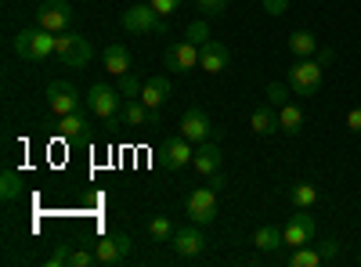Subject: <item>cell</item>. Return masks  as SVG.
I'll return each instance as SVG.
<instances>
[{"label":"cell","instance_id":"1","mask_svg":"<svg viewBox=\"0 0 361 267\" xmlns=\"http://www.w3.org/2000/svg\"><path fill=\"white\" fill-rule=\"evenodd\" d=\"M54 33H47V29H22V33L15 37V54L18 58H29V62H44V58H51L54 54Z\"/></svg>","mask_w":361,"mask_h":267},{"label":"cell","instance_id":"2","mask_svg":"<svg viewBox=\"0 0 361 267\" xmlns=\"http://www.w3.org/2000/svg\"><path fill=\"white\" fill-rule=\"evenodd\" d=\"M322 69L325 66H318V58H300L296 66H289L286 80L300 98H314L322 91Z\"/></svg>","mask_w":361,"mask_h":267},{"label":"cell","instance_id":"3","mask_svg":"<svg viewBox=\"0 0 361 267\" xmlns=\"http://www.w3.org/2000/svg\"><path fill=\"white\" fill-rule=\"evenodd\" d=\"M54 54L62 58L69 69H83V66L90 62V54H94V47H90V40L80 37V33H58V40H54Z\"/></svg>","mask_w":361,"mask_h":267},{"label":"cell","instance_id":"4","mask_svg":"<svg viewBox=\"0 0 361 267\" xmlns=\"http://www.w3.org/2000/svg\"><path fill=\"white\" fill-rule=\"evenodd\" d=\"M123 101L127 98H119V91H116V87H109V83H94L87 91V108L94 112V116H102V120H119Z\"/></svg>","mask_w":361,"mask_h":267},{"label":"cell","instance_id":"5","mask_svg":"<svg viewBox=\"0 0 361 267\" xmlns=\"http://www.w3.org/2000/svg\"><path fill=\"white\" fill-rule=\"evenodd\" d=\"M130 249H134V242H130V235H123V231H109V235H102V239L94 242V256H98V263H127L130 260Z\"/></svg>","mask_w":361,"mask_h":267},{"label":"cell","instance_id":"6","mask_svg":"<svg viewBox=\"0 0 361 267\" xmlns=\"http://www.w3.org/2000/svg\"><path fill=\"white\" fill-rule=\"evenodd\" d=\"M217 185H206V188H195L188 195V221L192 224H214L217 221Z\"/></svg>","mask_w":361,"mask_h":267},{"label":"cell","instance_id":"7","mask_svg":"<svg viewBox=\"0 0 361 267\" xmlns=\"http://www.w3.org/2000/svg\"><path fill=\"white\" fill-rule=\"evenodd\" d=\"M195 69H199V44H192L188 37L185 40H173L166 47V73L185 76V73H195Z\"/></svg>","mask_w":361,"mask_h":267},{"label":"cell","instance_id":"8","mask_svg":"<svg viewBox=\"0 0 361 267\" xmlns=\"http://www.w3.org/2000/svg\"><path fill=\"white\" fill-rule=\"evenodd\" d=\"M123 29L127 33H163V15L152 4H134L123 11Z\"/></svg>","mask_w":361,"mask_h":267},{"label":"cell","instance_id":"9","mask_svg":"<svg viewBox=\"0 0 361 267\" xmlns=\"http://www.w3.org/2000/svg\"><path fill=\"white\" fill-rule=\"evenodd\" d=\"M69 22H73V8L66 4V0H47V4H40V11H37V25L47 29V33H54V37L66 33Z\"/></svg>","mask_w":361,"mask_h":267},{"label":"cell","instance_id":"10","mask_svg":"<svg viewBox=\"0 0 361 267\" xmlns=\"http://www.w3.org/2000/svg\"><path fill=\"white\" fill-rule=\"evenodd\" d=\"M314 235H318V224L311 213H293L289 224L282 228V239L289 249H300V246H311L314 242Z\"/></svg>","mask_w":361,"mask_h":267},{"label":"cell","instance_id":"11","mask_svg":"<svg viewBox=\"0 0 361 267\" xmlns=\"http://www.w3.org/2000/svg\"><path fill=\"white\" fill-rule=\"evenodd\" d=\"M47 105L54 116H69V112H80V91L66 80H51L47 87Z\"/></svg>","mask_w":361,"mask_h":267},{"label":"cell","instance_id":"12","mask_svg":"<svg viewBox=\"0 0 361 267\" xmlns=\"http://www.w3.org/2000/svg\"><path fill=\"white\" fill-rule=\"evenodd\" d=\"M119 123L123 127H163V120H159V108H148L141 98H127L123 101V112H119Z\"/></svg>","mask_w":361,"mask_h":267},{"label":"cell","instance_id":"13","mask_svg":"<svg viewBox=\"0 0 361 267\" xmlns=\"http://www.w3.org/2000/svg\"><path fill=\"white\" fill-rule=\"evenodd\" d=\"M192 166H195L199 177H214V173H221V166H224V148H221L217 141H202V144H195Z\"/></svg>","mask_w":361,"mask_h":267},{"label":"cell","instance_id":"14","mask_svg":"<svg viewBox=\"0 0 361 267\" xmlns=\"http://www.w3.org/2000/svg\"><path fill=\"white\" fill-rule=\"evenodd\" d=\"M163 166L166 170H185V166H192V156H195V148H192V141L188 137H166V144H163Z\"/></svg>","mask_w":361,"mask_h":267},{"label":"cell","instance_id":"15","mask_svg":"<svg viewBox=\"0 0 361 267\" xmlns=\"http://www.w3.org/2000/svg\"><path fill=\"white\" fill-rule=\"evenodd\" d=\"M209 134H214V123H209V116L202 108H188L180 116V137H188L192 144H202L209 141Z\"/></svg>","mask_w":361,"mask_h":267},{"label":"cell","instance_id":"16","mask_svg":"<svg viewBox=\"0 0 361 267\" xmlns=\"http://www.w3.org/2000/svg\"><path fill=\"white\" fill-rule=\"evenodd\" d=\"M228 62H231V51H228L221 40H206V44L199 47V69H202V73L217 76V73L228 69Z\"/></svg>","mask_w":361,"mask_h":267},{"label":"cell","instance_id":"17","mask_svg":"<svg viewBox=\"0 0 361 267\" xmlns=\"http://www.w3.org/2000/svg\"><path fill=\"white\" fill-rule=\"evenodd\" d=\"M170 246H173L177 256H199V253L206 249V239H202L199 224H192V228H180L173 239H170Z\"/></svg>","mask_w":361,"mask_h":267},{"label":"cell","instance_id":"18","mask_svg":"<svg viewBox=\"0 0 361 267\" xmlns=\"http://www.w3.org/2000/svg\"><path fill=\"white\" fill-rule=\"evenodd\" d=\"M250 127H253V134H260V137H271V134H279L282 127H279V108L275 105H257L253 112H250Z\"/></svg>","mask_w":361,"mask_h":267},{"label":"cell","instance_id":"19","mask_svg":"<svg viewBox=\"0 0 361 267\" xmlns=\"http://www.w3.org/2000/svg\"><path fill=\"white\" fill-rule=\"evenodd\" d=\"M166 98H170V76H163V73L159 76H148L145 87H141V101L148 108H163Z\"/></svg>","mask_w":361,"mask_h":267},{"label":"cell","instance_id":"20","mask_svg":"<svg viewBox=\"0 0 361 267\" xmlns=\"http://www.w3.org/2000/svg\"><path fill=\"white\" fill-rule=\"evenodd\" d=\"M105 69H109V76H127L130 73V51H127V44H109L105 47Z\"/></svg>","mask_w":361,"mask_h":267},{"label":"cell","instance_id":"21","mask_svg":"<svg viewBox=\"0 0 361 267\" xmlns=\"http://www.w3.org/2000/svg\"><path fill=\"white\" fill-rule=\"evenodd\" d=\"M279 127H282V134L296 137L300 130H304V108H300V105H293V101L279 105Z\"/></svg>","mask_w":361,"mask_h":267},{"label":"cell","instance_id":"22","mask_svg":"<svg viewBox=\"0 0 361 267\" xmlns=\"http://www.w3.org/2000/svg\"><path fill=\"white\" fill-rule=\"evenodd\" d=\"M58 134H62L66 141H83V137H87V116H83V112L58 116Z\"/></svg>","mask_w":361,"mask_h":267},{"label":"cell","instance_id":"23","mask_svg":"<svg viewBox=\"0 0 361 267\" xmlns=\"http://www.w3.org/2000/svg\"><path fill=\"white\" fill-rule=\"evenodd\" d=\"M289 51H293L296 58H314V54H318V37L307 33V29H296V33L289 37Z\"/></svg>","mask_w":361,"mask_h":267},{"label":"cell","instance_id":"24","mask_svg":"<svg viewBox=\"0 0 361 267\" xmlns=\"http://www.w3.org/2000/svg\"><path fill=\"white\" fill-rule=\"evenodd\" d=\"M253 246H257V249H264V253H271V249H282V246H286V239H282V228H271V224L257 228V231H253Z\"/></svg>","mask_w":361,"mask_h":267},{"label":"cell","instance_id":"25","mask_svg":"<svg viewBox=\"0 0 361 267\" xmlns=\"http://www.w3.org/2000/svg\"><path fill=\"white\" fill-rule=\"evenodd\" d=\"M289 199H293L296 210H311V206L318 202V188H314V185H307V181H296V185H293V192H289Z\"/></svg>","mask_w":361,"mask_h":267},{"label":"cell","instance_id":"26","mask_svg":"<svg viewBox=\"0 0 361 267\" xmlns=\"http://www.w3.org/2000/svg\"><path fill=\"white\" fill-rule=\"evenodd\" d=\"M286 263H289V267H318V263H325V260H322V253H318V249L300 246V249H293V253L286 256Z\"/></svg>","mask_w":361,"mask_h":267},{"label":"cell","instance_id":"27","mask_svg":"<svg viewBox=\"0 0 361 267\" xmlns=\"http://www.w3.org/2000/svg\"><path fill=\"white\" fill-rule=\"evenodd\" d=\"M148 235H152V242H170L177 235V228H173L170 217H152L148 221Z\"/></svg>","mask_w":361,"mask_h":267},{"label":"cell","instance_id":"28","mask_svg":"<svg viewBox=\"0 0 361 267\" xmlns=\"http://www.w3.org/2000/svg\"><path fill=\"white\" fill-rule=\"evenodd\" d=\"M22 195V177L15 170H4V177H0V199L4 202H15Z\"/></svg>","mask_w":361,"mask_h":267},{"label":"cell","instance_id":"29","mask_svg":"<svg viewBox=\"0 0 361 267\" xmlns=\"http://www.w3.org/2000/svg\"><path fill=\"white\" fill-rule=\"evenodd\" d=\"M141 80L134 76V73H127V76H119V94H123V98H141Z\"/></svg>","mask_w":361,"mask_h":267},{"label":"cell","instance_id":"30","mask_svg":"<svg viewBox=\"0 0 361 267\" xmlns=\"http://www.w3.org/2000/svg\"><path fill=\"white\" fill-rule=\"evenodd\" d=\"M69 253H73L69 242H58V249L47 256V267H69Z\"/></svg>","mask_w":361,"mask_h":267},{"label":"cell","instance_id":"31","mask_svg":"<svg viewBox=\"0 0 361 267\" xmlns=\"http://www.w3.org/2000/svg\"><path fill=\"white\" fill-rule=\"evenodd\" d=\"M185 37H188L192 44H199V47H202V44L209 40V25L199 18V22H192V25H188V33H185Z\"/></svg>","mask_w":361,"mask_h":267},{"label":"cell","instance_id":"32","mask_svg":"<svg viewBox=\"0 0 361 267\" xmlns=\"http://www.w3.org/2000/svg\"><path fill=\"white\" fill-rule=\"evenodd\" d=\"M231 0H199V11L202 15H224Z\"/></svg>","mask_w":361,"mask_h":267},{"label":"cell","instance_id":"33","mask_svg":"<svg viewBox=\"0 0 361 267\" xmlns=\"http://www.w3.org/2000/svg\"><path fill=\"white\" fill-rule=\"evenodd\" d=\"M90 263H98L94 253H87V249H73L69 253V267H90Z\"/></svg>","mask_w":361,"mask_h":267},{"label":"cell","instance_id":"34","mask_svg":"<svg viewBox=\"0 0 361 267\" xmlns=\"http://www.w3.org/2000/svg\"><path fill=\"white\" fill-rule=\"evenodd\" d=\"M318 253H322V260H325V263H333V260L340 256V242H336V239H325V242L318 246Z\"/></svg>","mask_w":361,"mask_h":267},{"label":"cell","instance_id":"35","mask_svg":"<svg viewBox=\"0 0 361 267\" xmlns=\"http://www.w3.org/2000/svg\"><path fill=\"white\" fill-rule=\"evenodd\" d=\"M148 4H152V8H156V11L163 15V18H170V15H173V11L180 8V0H148Z\"/></svg>","mask_w":361,"mask_h":267},{"label":"cell","instance_id":"36","mask_svg":"<svg viewBox=\"0 0 361 267\" xmlns=\"http://www.w3.org/2000/svg\"><path fill=\"white\" fill-rule=\"evenodd\" d=\"M267 101L275 105V108H279V105H286V91H282V83H271V87H267Z\"/></svg>","mask_w":361,"mask_h":267},{"label":"cell","instance_id":"37","mask_svg":"<svg viewBox=\"0 0 361 267\" xmlns=\"http://www.w3.org/2000/svg\"><path fill=\"white\" fill-rule=\"evenodd\" d=\"M347 130H354V134H361V105L347 112Z\"/></svg>","mask_w":361,"mask_h":267},{"label":"cell","instance_id":"38","mask_svg":"<svg viewBox=\"0 0 361 267\" xmlns=\"http://www.w3.org/2000/svg\"><path fill=\"white\" fill-rule=\"evenodd\" d=\"M286 8H289V0H264V11L267 15H282Z\"/></svg>","mask_w":361,"mask_h":267},{"label":"cell","instance_id":"39","mask_svg":"<svg viewBox=\"0 0 361 267\" xmlns=\"http://www.w3.org/2000/svg\"><path fill=\"white\" fill-rule=\"evenodd\" d=\"M333 62V51H318V66H329Z\"/></svg>","mask_w":361,"mask_h":267},{"label":"cell","instance_id":"40","mask_svg":"<svg viewBox=\"0 0 361 267\" xmlns=\"http://www.w3.org/2000/svg\"><path fill=\"white\" fill-rule=\"evenodd\" d=\"M357 260H361V256H357Z\"/></svg>","mask_w":361,"mask_h":267}]
</instances>
